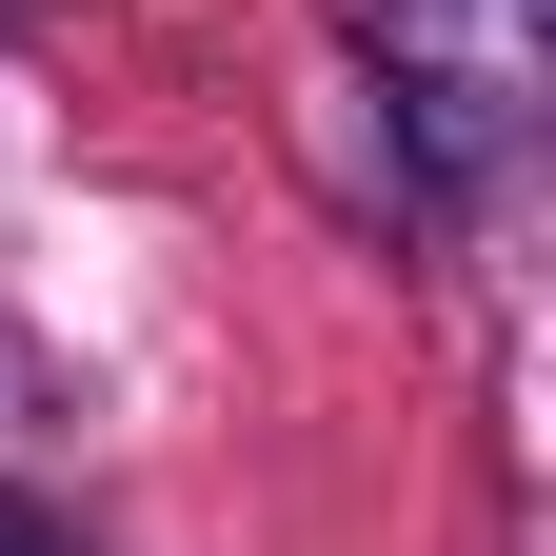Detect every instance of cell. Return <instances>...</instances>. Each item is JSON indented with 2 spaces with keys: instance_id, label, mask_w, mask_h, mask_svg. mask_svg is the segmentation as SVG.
<instances>
[{
  "instance_id": "obj_1",
  "label": "cell",
  "mask_w": 556,
  "mask_h": 556,
  "mask_svg": "<svg viewBox=\"0 0 556 556\" xmlns=\"http://www.w3.org/2000/svg\"><path fill=\"white\" fill-rule=\"evenodd\" d=\"M378 60H397V100L438 119V160H497L517 100H536V0H358Z\"/></svg>"
},
{
  "instance_id": "obj_2",
  "label": "cell",
  "mask_w": 556,
  "mask_h": 556,
  "mask_svg": "<svg viewBox=\"0 0 556 556\" xmlns=\"http://www.w3.org/2000/svg\"><path fill=\"white\" fill-rule=\"evenodd\" d=\"M0 556H80V536H60V517H40V497H0Z\"/></svg>"
}]
</instances>
